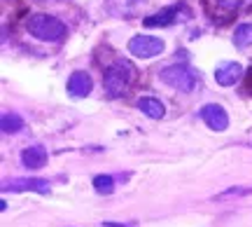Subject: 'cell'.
I'll list each match as a JSON object with an SVG mask.
<instances>
[{
  "label": "cell",
  "mask_w": 252,
  "mask_h": 227,
  "mask_svg": "<svg viewBox=\"0 0 252 227\" xmlns=\"http://www.w3.org/2000/svg\"><path fill=\"white\" fill-rule=\"evenodd\" d=\"M91 87H94V82H91V75L84 73V71H77V73H72L70 80H68V91H70V96H75V99H84V96H89Z\"/></svg>",
  "instance_id": "8"
},
{
  "label": "cell",
  "mask_w": 252,
  "mask_h": 227,
  "mask_svg": "<svg viewBox=\"0 0 252 227\" xmlns=\"http://www.w3.org/2000/svg\"><path fill=\"white\" fill-rule=\"evenodd\" d=\"M248 89H252V71H250V75H248Z\"/></svg>",
  "instance_id": "16"
},
{
  "label": "cell",
  "mask_w": 252,
  "mask_h": 227,
  "mask_svg": "<svg viewBox=\"0 0 252 227\" xmlns=\"http://www.w3.org/2000/svg\"><path fill=\"white\" fill-rule=\"evenodd\" d=\"M201 117L206 122L210 129H215V131H224L229 127V115H226V110L222 106H217V103H208L201 108Z\"/></svg>",
  "instance_id": "5"
},
{
  "label": "cell",
  "mask_w": 252,
  "mask_h": 227,
  "mask_svg": "<svg viewBox=\"0 0 252 227\" xmlns=\"http://www.w3.org/2000/svg\"><path fill=\"white\" fill-rule=\"evenodd\" d=\"M28 33L42 42H59L65 36V24L61 19L49 17V14H33L28 19Z\"/></svg>",
  "instance_id": "2"
},
{
  "label": "cell",
  "mask_w": 252,
  "mask_h": 227,
  "mask_svg": "<svg viewBox=\"0 0 252 227\" xmlns=\"http://www.w3.org/2000/svg\"><path fill=\"white\" fill-rule=\"evenodd\" d=\"M159 80L163 84H168L173 89L178 91H191L194 89V84H196V73L189 68V66H168V68H163L161 73H159Z\"/></svg>",
  "instance_id": "3"
},
{
  "label": "cell",
  "mask_w": 252,
  "mask_h": 227,
  "mask_svg": "<svg viewBox=\"0 0 252 227\" xmlns=\"http://www.w3.org/2000/svg\"><path fill=\"white\" fill-rule=\"evenodd\" d=\"M0 124H2V131H5V134H17L19 129H24V119H21V115H17V113H5Z\"/></svg>",
  "instance_id": "12"
},
{
  "label": "cell",
  "mask_w": 252,
  "mask_h": 227,
  "mask_svg": "<svg viewBox=\"0 0 252 227\" xmlns=\"http://www.w3.org/2000/svg\"><path fill=\"white\" fill-rule=\"evenodd\" d=\"M138 108L143 110L147 117H152V119H161L163 115H166L163 103L159 99H152V96H143V99L138 101Z\"/></svg>",
  "instance_id": "11"
},
{
  "label": "cell",
  "mask_w": 252,
  "mask_h": 227,
  "mask_svg": "<svg viewBox=\"0 0 252 227\" xmlns=\"http://www.w3.org/2000/svg\"><path fill=\"white\" fill-rule=\"evenodd\" d=\"M2 188L12 192L33 190V192H40V194H49V183L42 181V178H14V181H7Z\"/></svg>",
  "instance_id": "6"
},
{
  "label": "cell",
  "mask_w": 252,
  "mask_h": 227,
  "mask_svg": "<svg viewBox=\"0 0 252 227\" xmlns=\"http://www.w3.org/2000/svg\"><path fill=\"white\" fill-rule=\"evenodd\" d=\"M21 162L26 169H42L47 164V150L42 146H31L21 152Z\"/></svg>",
  "instance_id": "10"
},
{
  "label": "cell",
  "mask_w": 252,
  "mask_h": 227,
  "mask_svg": "<svg viewBox=\"0 0 252 227\" xmlns=\"http://www.w3.org/2000/svg\"><path fill=\"white\" fill-rule=\"evenodd\" d=\"M236 47H250L252 45V24H241L234 33Z\"/></svg>",
  "instance_id": "13"
},
{
  "label": "cell",
  "mask_w": 252,
  "mask_h": 227,
  "mask_svg": "<svg viewBox=\"0 0 252 227\" xmlns=\"http://www.w3.org/2000/svg\"><path fill=\"white\" fill-rule=\"evenodd\" d=\"M133 77H135V68L128 64V61L119 59V61H115V64L105 71L103 84H105V91H108L110 96L117 99V96H122V94L131 87Z\"/></svg>",
  "instance_id": "1"
},
{
  "label": "cell",
  "mask_w": 252,
  "mask_h": 227,
  "mask_svg": "<svg viewBox=\"0 0 252 227\" xmlns=\"http://www.w3.org/2000/svg\"><path fill=\"white\" fill-rule=\"evenodd\" d=\"M220 2V7L222 9H236L238 5H241V0H217Z\"/></svg>",
  "instance_id": "15"
},
{
  "label": "cell",
  "mask_w": 252,
  "mask_h": 227,
  "mask_svg": "<svg viewBox=\"0 0 252 227\" xmlns=\"http://www.w3.org/2000/svg\"><path fill=\"white\" fill-rule=\"evenodd\" d=\"M128 52L138 59H152L163 52V40L157 36H135L128 42Z\"/></svg>",
  "instance_id": "4"
},
{
  "label": "cell",
  "mask_w": 252,
  "mask_h": 227,
  "mask_svg": "<svg viewBox=\"0 0 252 227\" xmlns=\"http://www.w3.org/2000/svg\"><path fill=\"white\" fill-rule=\"evenodd\" d=\"M94 188L98 194H112L115 190V178L112 176H96L94 178Z\"/></svg>",
  "instance_id": "14"
},
{
  "label": "cell",
  "mask_w": 252,
  "mask_h": 227,
  "mask_svg": "<svg viewBox=\"0 0 252 227\" xmlns=\"http://www.w3.org/2000/svg\"><path fill=\"white\" fill-rule=\"evenodd\" d=\"M180 12H182V7L180 5H173V7H166V9H161V12H157V14H152V17H147L143 21L147 28H157V26H171L175 19L180 17Z\"/></svg>",
  "instance_id": "9"
},
{
  "label": "cell",
  "mask_w": 252,
  "mask_h": 227,
  "mask_svg": "<svg viewBox=\"0 0 252 227\" xmlns=\"http://www.w3.org/2000/svg\"><path fill=\"white\" fill-rule=\"evenodd\" d=\"M241 75H243V66L236 64V61H226V64L217 66L215 82L222 84V87H231V84H236V82L241 80Z\"/></svg>",
  "instance_id": "7"
}]
</instances>
